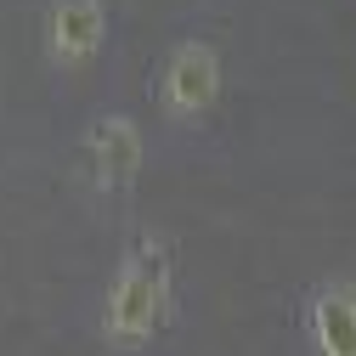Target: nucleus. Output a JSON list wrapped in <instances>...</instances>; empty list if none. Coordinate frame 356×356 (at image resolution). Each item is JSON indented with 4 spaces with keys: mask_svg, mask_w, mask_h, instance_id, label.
<instances>
[{
    "mask_svg": "<svg viewBox=\"0 0 356 356\" xmlns=\"http://www.w3.org/2000/svg\"><path fill=\"white\" fill-rule=\"evenodd\" d=\"M175 323V238L147 227L136 232L102 283L97 339L108 356H147Z\"/></svg>",
    "mask_w": 356,
    "mask_h": 356,
    "instance_id": "nucleus-1",
    "label": "nucleus"
},
{
    "mask_svg": "<svg viewBox=\"0 0 356 356\" xmlns=\"http://www.w3.org/2000/svg\"><path fill=\"white\" fill-rule=\"evenodd\" d=\"M227 91V57L209 34H181L170 40V51L159 57L153 74V108L170 130H198L209 124V113L220 108Z\"/></svg>",
    "mask_w": 356,
    "mask_h": 356,
    "instance_id": "nucleus-2",
    "label": "nucleus"
},
{
    "mask_svg": "<svg viewBox=\"0 0 356 356\" xmlns=\"http://www.w3.org/2000/svg\"><path fill=\"white\" fill-rule=\"evenodd\" d=\"M79 147H85V175H91L97 198H124L147 170V130L136 113H119V108L97 113L85 124Z\"/></svg>",
    "mask_w": 356,
    "mask_h": 356,
    "instance_id": "nucleus-3",
    "label": "nucleus"
},
{
    "mask_svg": "<svg viewBox=\"0 0 356 356\" xmlns=\"http://www.w3.org/2000/svg\"><path fill=\"white\" fill-rule=\"evenodd\" d=\"M108 0H46L40 17V57L57 79H74L85 68H97L108 51Z\"/></svg>",
    "mask_w": 356,
    "mask_h": 356,
    "instance_id": "nucleus-4",
    "label": "nucleus"
},
{
    "mask_svg": "<svg viewBox=\"0 0 356 356\" xmlns=\"http://www.w3.org/2000/svg\"><path fill=\"white\" fill-rule=\"evenodd\" d=\"M305 356H356V277L328 272L300 294Z\"/></svg>",
    "mask_w": 356,
    "mask_h": 356,
    "instance_id": "nucleus-5",
    "label": "nucleus"
}]
</instances>
